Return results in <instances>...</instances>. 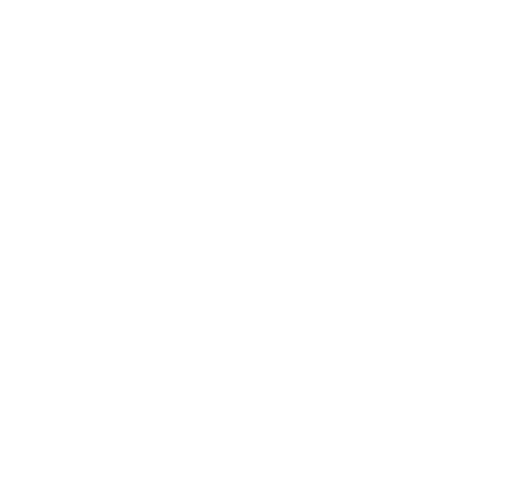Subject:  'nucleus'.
I'll return each mask as SVG.
<instances>
[]
</instances>
